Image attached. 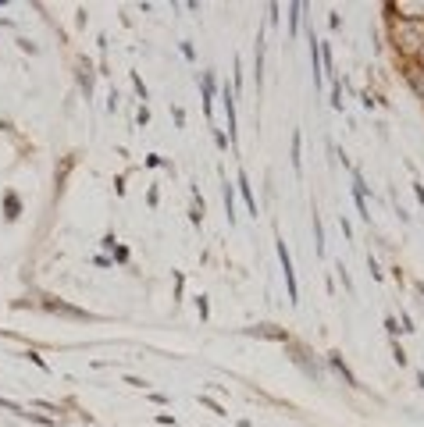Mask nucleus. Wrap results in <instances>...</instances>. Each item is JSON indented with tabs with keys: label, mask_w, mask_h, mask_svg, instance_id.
I'll use <instances>...</instances> for the list:
<instances>
[{
	"label": "nucleus",
	"mask_w": 424,
	"mask_h": 427,
	"mask_svg": "<svg viewBox=\"0 0 424 427\" xmlns=\"http://www.w3.org/2000/svg\"><path fill=\"white\" fill-rule=\"evenodd\" d=\"M236 185H239V192H242V199H246V207H249V214L257 217V199H254V192H249V182H246V174L239 171V179H236Z\"/></svg>",
	"instance_id": "3"
},
{
	"label": "nucleus",
	"mask_w": 424,
	"mask_h": 427,
	"mask_svg": "<svg viewBox=\"0 0 424 427\" xmlns=\"http://www.w3.org/2000/svg\"><path fill=\"white\" fill-rule=\"evenodd\" d=\"M279 260H282V271H285V285H289V299H292V303H299V289H296V274H292V257H289V249H285V242H279Z\"/></svg>",
	"instance_id": "1"
},
{
	"label": "nucleus",
	"mask_w": 424,
	"mask_h": 427,
	"mask_svg": "<svg viewBox=\"0 0 424 427\" xmlns=\"http://www.w3.org/2000/svg\"><path fill=\"white\" fill-rule=\"evenodd\" d=\"M292 167H296V174H299V132L292 136Z\"/></svg>",
	"instance_id": "7"
},
{
	"label": "nucleus",
	"mask_w": 424,
	"mask_h": 427,
	"mask_svg": "<svg viewBox=\"0 0 424 427\" xmlns=\"http://www.w3.org/2000/svg\"><path fill=\"white\" fill-rule=\"evenodd\" d=\"M8 217H18V199L8 196Z\"/></svg>",
	"instance_id": "9"
},
{
	"label": "nucleus",
	"mask_w": 424,
	"mask_h": 427,
	"mask_svg": "<svg viewBox=\"0 0 424 427\" xmlns=\"http://www.w3.org/2000/svg\"><path fill=\"white\" fill-rule=\"evenodd\" d=\"M407 79H410V86L417 89V96L424 100V71H421V68H410V71H407Z\"/></svg>",
	"instance_id": "6"
},
{
	"label": "nucleus",
	"mask_w": 424,
	"mask_h": 427,
	"mask_svg": "<svg viewBox=\"0 0 424 427\" xmlns=\"http://www.w3.org/2000/svg\"><path fill=\"white\" fill-rule=\"evenodd\" d=\"M332 367H335V370L342 374V378H346V385H353V388H360V385H357V378H353V374H349V367L342 363V356H339V353H332Z\"/></svg>",
	"instance_id": "4"
},
{
	"label": "nucleus",
	"mask_w": 424,
	"mask_h": 427,
	"mask_svg": "<svg viewBox=\"0 0 424 427\" xmlns=\"http://www.w3.org/2000/svg\"><path fill=\"white\" fill-rule=\"evenodd\" d=\"M0 406H4L8 413H15V417H21V413H25V410H21L18 403H11V399H0Z\"/></svg>",
	"instance_id": "8"
},
{
	"label": "nucleus",
	"mask_w": 424,
	"mask_h": 427,
	"mask_svg": "<svg viewBox=\"0 0 424 427\" xmlns=\"http://www.w3.org/2000/svg\"><path fill=\"white\" fill-rule=\"evenodd\" d=\"M43 310H50V314H61V317H71V320H93V314H86V310H75V307H68V303H58V299H43Z\"/></svg>",
	"instance_id": "2"
},
{
	"label": "nucleus",
	"mask_w": 424,
	"mask_h": 427,
	"mask_svg": "<svg viewBox=\"0 0 424 427\" xmlns=\"http://www.w3.org/2000/svg\"><path fill=\"white\" fill-rule=\"evenodd\" d=\"M246 335H264V338H279V342H285V331H274L271 324H260V328H249Z\"/></svg>",
	"instance_id": "5"
},
{
	"label": "nucleus",
	"mask_w": 424,
	"mask_h": 427,
	"mask_svg": "<svg viewBox=\"0 0 424 427\" xmlns=\"http://www.w3.org/2000/svg\"><path fill=\"white\" fill-rule=\"evenodd\" d=\"M200 403H204V406H211V410H214V413H221V417H224V410H221V406H218V403H214V399H207V395H204V399H200Z\"/></svg>",
	"instance_id": "10"
},
{
	"label": "nucleus",
	"mask_w": 424,
	"mask_h": 427,
	"mask_svg": "<svg viewBox=\"0 0 424 427\" xmlns=\"http://www.w3.org/2000/svg\"><path fill=\"white\" fill-rule=\"evenodd\" d=\"M417 289H421V296H424V285H417Z\"/></svg>",
	"instance_id": "11"
}]
</instances>
